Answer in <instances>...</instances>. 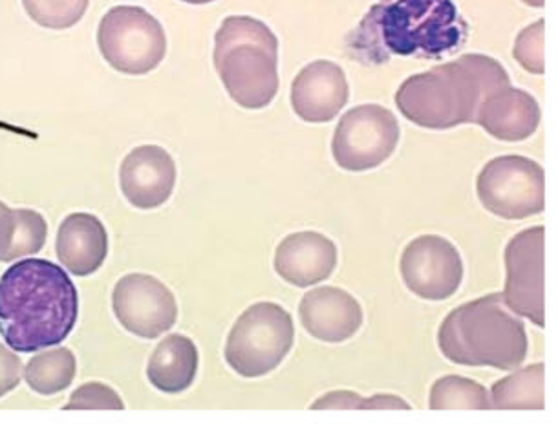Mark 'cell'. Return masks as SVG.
I'll list each match as a JSON object with an SVG mask.
<instances>
[{
    "label": "cell",
    "instance_id": "1",
    "mask_svg": "<svg viewBox=\"0 0 558 426\" xmlns=\"http://www.w3.org/2000/svg\"><path fill=\"white\" fill-rule=\"evenodd\" d=\"M80 296L58 264L28 258L0 277V337L17 353L59 346L74 331Z\"/></svg>",
    "mask_w": 558,
    "mask_h": 426
},
{
    "label": "cell",
    "instance_id": "2",
    "mask_svg": "<svg viewBox=\"0 0 558 426\" xmlns=\"http://www.w3.org/2000/svg\"><path fill=\"white\" fill-rule=\"evenodd\" d=\"M468 32L452 0H383L348 35L347 50L368 66L393 56L439 59L458 50Z\"/></svg>",
    "mask_w": 558,
    "mask_h": 426
},
{
    "label": "cell",
    "instance_id": "3",
    "mask_svg": "<svg viewBox=\"0 0 558 426\" xmlns=\"http://www.w3.org/2000/svg\"><path fill=\"white\" fill-rule=\"evenodd\" d=\"M506 86L511 81L496 59L468 53L425 74L411 75L399 86L396 105L414 125L447 131L476 123L485 99Z\"/></svg>",
    "mask_w": 558,
    "mask_h": 426
},
{
    "label": "cell",
    "instance_id": "4",
    "mask_svg": "<svg viewBox=\"0 0 558 426\" xmlns=\"http://www.w3.org/2000/svg\"><path fill=\"white\" fill-rule=\"evenodd\" d=\"M438 344L450 363L496 369L519 368L530 348L524 322L500 293L450 312L439 328Z\"/></svg>",
    "mask_w": 558,
    "mask_h": 426
},
{
    "label": "cell",
    "instance_id": "5",
    "mask_svg": "<svg viewBox=\"0 0 558 426\" xmlns=\"http://www.w3.org/2000/svg\"><path fill=\"white\" fill-rule=\"evenodd\" d=\"M215 69L229 97L247 110L266 109L279 92V39L268 24L236 15L215 35Z\"/></svg>",
    "mask_w": 558,
    "mask_h": 426
},
{
    "label": "cell",
    "instance_id": "6",
    "mask_svg": "<svg viewBox=\"0 0 558 426\" xmlns=\"http://www.w3.org/2000/svg\"><path fill=\"white\" fill-rule=\"evenodd\" d=\"M295 342L293 318L275 302L247 307L226 342V361L239 376L255 379L279 368Z\"/></svg>",
    "mask_w": 558,
    "mask_h": 426
},
{
    "label": "cell",
    "instance_id": "7",
    "mask_svg": "<svg viewBox=\"0 0 558 426\" xmlns=\"http://www.w3.org/2000/svg\"><path fill=\"white\" fill-rule=\"evenodd\" d=\"M105 61L126 75H145L166 59L167 35L158 19L140 7H116L97 29Z\"/></svg>",
    "mask_w": 558,
    "mask_h": 426
},
{
    "label": "cell",
    "instance_id": "8",
    "mask_svg": "<svg viewBox=\"0 0 558 426\" xmlns=\"http://www.w3.org/2000/svg\"><path fill=\"white\" fill-rule=\"evenodd\" d=\"M476 193L496 217L524 220L546 207V174L533 159L498 156L480 172Z\"/></svg>",
    "mask_w": 558,
    "mask_h": 426
},
{
    "label": "cell",
    "instance_id": "9",
    "mask_svg": "<svg viewBox=\"0 0 558 426\" xmlns=\"http://www.w3.org/2000/svg\"><path fill=\"white\" fill-rule=\"evenodd\" d=\"M401 129L381 105L348 110L331 139V154L344 171L365 172L385 163L398 147Z\"/></svg>",
    "mask_w": 558,
    "mask_h": 426
},
{
    "label": "cell",
    "instance_id": "10",
    "mask_svg": "<svg viewBox=\"0 0 558 426\" xmlns=\"http://www.w3.org/2000/svg\"><path fill=\"white\" fill-rule=\"evenodd\" d=\"M544 245L546 229H525L506 247V291L504 301L520 317L538 328L546 326L544 302Z\"/></svg>",
    "mask_w": 558,
    "mask_h": 426
},
{
    "label": "cell",
    "instance_id": "11",
    "mask_svg": "<svg viewBox=\"0 0 558 426\" xmlns=\"http://www.w3.org/2000/svg\"><path fill=\"white\" fill-rule=\"evenodd\" d=\"M399 268L404 285L425 301H447L462 285V255L438 234L412 240L404 247Z\"/></svg>",
    "mask_w": 558,
    "mask_h": 426
},
{
    "label": "cell",
    "instance_id": "12",
    "mask_svg": "<svg viewBox=\"0 0 558 426\" xmlns=\"http://www.w3.org/2000/svg\"><path fill=\"white\" fill-rule=\"evenodd\" d=\"M112 309L118 322L142 339H158L177 325V299L161 280L150 275L131 273L118 280Z\"/></svg>",
    "mask_w": 558,
    "mask_h": 426
},
{
    "label": "cell",
    "instance_id": "13",
    "mask_svg": "<svg viewBox=\"0 0 558 426\" xmlns=\"http://www.w3.org/2000/svg\"><path fill=\"white\" fill-rule=\"evenodd\" d=\"M120 185L132 207L156 209L171 198L177 185V163L166 148L142 145L123 159Z\"/></svg>",
    "mask_w": 558,
    "mask_h": 426
},
{
    "label": "cell",
    "instance_id": "14",
    "mask_svg": "<svg viewBox=\"0 0 558 426\" xmlns=\"http://www.w3.org/2000/svg\"><path fill=\"white\" fill-rule=\"evenodd\" d=\"M347 74L331 61H314L296 74L291 85V107L306 123H328L347 107Z\"/></svg>",
    "mask_w": 558,
    "mask_h": 426
},
{
    "label": "cell",
    "instance_id": "15",
    "mask_svg": "<svg viewBox=\"0 0 558 426\" xmlns=\"http://www.w3.org/2000/svg\"><path fill=\"white\" fill-rule=\"evenodd\" d=\"M299 317L310 336L331 344L352 339L363 326L360 302L333 285H323L302 296Z\"/></svg>",
    "mask_w": 558,
    "mask_h": 426
},
{
    "label": "cell",
    "instance_id": "16",
    "mask_svg": "<svg viewBox=\"0 0 558 426\" xmlns=\"http://www.w3.org/2000/svg\"><path fill=\"white\" fill-rule=\"evenodd\" d=\"M336 266V244L315 231L290 234L275 251V271L296 288H308L330 279Z\"/></svg>",
    "mask_w": 558,
    "mask_h": 426
},
{
    "label": "cell",
    "instance_id": "17",
    "mask_svg": "<svg viewBox=\"0 0 558 426\" xmlns=\"http://www.w3.org/2000/svg\"><path fill=\"white\" fill-rule=\"evenodd\" d=\"M61 266L75 277H88L101 269L109 255V234L104 222L88 212L64 218L56 240Z\"/></svg>",
    "mask_w": 558,
    "mask_h": 426
},
{
    "label": "cell",
    "instance_id": "18",
    "mask_svg": "<svg viewBox=\"0 0 558 426\" xmlns=\"http://www.w3.org/2000/svg\"><path fill=\"white\" fill-rule=\"evenodd\" d=\"M476 125L500 142H524L541 125V107L527 92L506 86L485 99Z\"/></svg>",
    "mask_w": 558,
    "mask_h": 426
},
{
    "label": "cell",
    "instance_id": "19",
    "mask_svg": "<svg viewBox=\"0 0 558 426\" xmlns=\"http://www.w3.org/2000/svg\"><path fill=\"white\" fill-rule=\"evenodd\" d=\"M198 363L196 344L189 337L174 333L166 337L148 358V381L163 393L185 392L196 379Z\"/></svg>",
    "mask_w": 558,
    "mask_h": 426
},
{
    "label": "cell",
    "instance_id": "20",
    "mask_svg": "<svg viewBox=\"0 0 558 426\" xmlns=\"http://www.w3.org/2000/svg\"><path fill=\"white\" fill-rule=\"evenodd\" d=\"M546 366L531 364L496 382L490 388V409L544 410L546 409Z\"/></svg>",
    "mask_w": 558,
    "mask_h": 426
},
{
    "label": "cell",
    "instance_id": "21",
    "mask_svg": "<svg viewBox=\"0 0 558 426\" xmlns=\"http://www.w3.org/2000/svg\"><path fill=\"white\" fill-rule=\"evenodd\" d=\"M77 374V361L69 348H53L48 352L37 353L29 358L24 368V379L35 393L56 395L74 382Z\"/></svg>",
    "mask_w": 558,
    "mask_h": 426
},
{
    "label": "cell",
    "instance_id": "22",
    "mask_svg": "<svg viewBox=\"0 0 558 426\" xmlns=\"http://www.w3.org/2000/svg\"><path fill=\"white\" fill-rule=\"evenodd\" d=\"M433 410H490L485 387L460 376H445L430 388Z\"/></svg>",
    "mask_w": 558,
    "mask_h": 426
},
{
    "label": "cell",
    "instance_id": "23",
    "mask_svg": "<svg viewBox=\"0 0 558 426\" xmlns=\"http://www.w3.org/2000/svg\"><path fill=\"white\" fill-rule=\"evenodd\" d=\"M34 23L48 29H69L85 17L90 0H23Z\"/></svg>",
    "mask_w": 558,
    "mask_h": 426
},
{
    "label": "cell",
    "instance_id": "24",
    "mask_svg": "<svg viewBox=\"0 0 558 426\" xmlns=\"http://www.w3.org/2000/svg\"><path fill=\"white\" fill-rule=\"evenodd\" d=\"M13 217H15V231H13L12 247L8 253L7 261L39 253L45 247L46 236H48V223L37 210L15 209Z\"/></svg>",
    "mask_w": 558,
    "mask_h": 426
},
{
    "label": "cell",
    "instance_id": "25",
    "mask_svg": "<svg viewBox=\"0 0 558 426\" xmlns=\"http://www.w3.org/2000/svg\"><path fill=\"white\" fill-rule=\"evenodd\" d=\"M544 21H536L527 28L520 32L514 42L513 56L519 61L522 69L531 74L544 75L546 64H544Z\"/></svg>",
    "mask_w": 558,
    "mask_h": 426
},
{
    "label": "cell",
    "instance_id": "26",
    "mask_svg": "<svg viewBox=\"0 0 558 426\" xmlns=\"http://www.w3.org/2000/svg\"><path fill=\"white\" fill-rule=\"evenodd\" d=\"M64 410H125L120 393L104 382H88L74 390Z\"/></svg>",
    "mask_w": 558,
    "mask_h": 426
},
{
    "label": "cell",
    "instance_id": "27",
    "mask_svg": "<svg viewBox=\"0 0 558 426\" xmlns=\"http://www.w3.org/2000/svg\"><path fill=\"white\" fill-rule=\"evenodd\" d=\"M23 369V361L17 353L0 344V398H4L19 387Z\"/></svg>",
    "mask_w": 558,
    "mask_h": 426
},
{
    "label": "cell",
    "instance_id": "28",
    "mask_svg": "<svg viewBox=\"0 0 558 426\" xmlns=\"http://www.w3.org/2000/svg\"><path fill=\"white\" fill-rule=\"evenodd\" d=\"M363 401L360 393L350 392V390H337V392L326 393L317 399L312 409L314 410H363Z\"/></svg>",
    "mask_w": 558,
    "mask_h": 426
},
{
    "label": "cell",
    "instance_id": "29",
    "mask_svg": "<svg viewBox=\"0 0 558 426\" xmlns=\"http://www.w3.org/2000/svg\"><path fill=\"white\" fill-rule=\"evenodd\" d=\"M13 231H15L13 210L4 202H0V261H7L8 253L12 247Z\"/></svg>",
    "mask_w": 558,
    "mask_h": 426
},
{
    "label": "cell",
    "instance_id": "30",
    "mask_svg": "<svg viewBox=\"0 0 558 426\" xmlns=\"http://www.w3.org/2000/svg\"><path fill=\"white\" fill-rule=\"evenodd\" d=\"M363 410H411V404L398 395H374L363 401Z\"/></svg>",
    "mask_w": 558,
    "mask_h": 426
},
{
    "label": "cell",
    "instance_id": "31",
    "mask_svg": "<svg viewBox=\"0 0 558 426\" xmlns=\"http://www.w3.org/2000/svg\"><path fill=\"white\" fill-rule=\"evenodd\" d=\"M522 2L533 8H544V4H546V0H522Z\"/></svg>",
    "mask_w": 558,
    "mask_h": 426
},
{
    "label": "cell",
    "instance_id": "32",
    "mask_svg": "<svg viewBox=\"0 0 558 426\" xmlns=\"http://www.w3.org/2000/svg\"><path fill=\"white\" fill-rule=\"evenodd\" d=\"M182 2L194 4V7H202V4H209V2H215V0H182Z\"/></svg>",
    "mask_w": 558,
    "mask_h": 426
}]
</instances>
